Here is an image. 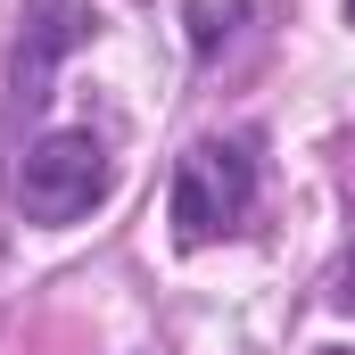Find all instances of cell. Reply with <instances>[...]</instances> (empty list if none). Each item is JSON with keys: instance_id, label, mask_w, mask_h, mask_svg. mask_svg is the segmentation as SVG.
Segmentation results:
<instances>
[{"instance_id": "2", "label": "cell", "mask_w": 355, "mask_h": 355, "mask_svg": "<svg viewBox=\"0 0 355 355\" xmlns=\"http://www.w3.org/2000/svg\"><path fill=\"white\" fill-rule=\"evenodd\" d=\"M257 207V157L248 141H190L174 166V232L198 240H223L240 215Z\"/></svg>"}, {"instance_id": "1", "label": "cell", "mask_w": 355, "mask_h": 355, "mask_svg": "<svg viewBox=\"0 0 355 355\" xmlns=\"http://www.w3.org/2000/svg\"><path fill=\"white\" fill-rule=\"evenodd\" d=\"M8 198L25 223H75L107 198V149L99 132H42L8 157Z\"/></svg>"}, {"instance_id": "3", "label": "cell", "mask_w": 355, "mask_h": 355, "mask_svg": "<svg viewBox=\"0 0 355 355\" xmlns=\"http://www.w3.org/2000/svg\"><path fill=\"white\" fill-rule=\"evenodd\" d=\"M75 42H83V17H75L67 0H25L17 58H8V116H0V132H8V157H17V132H25V116H42L50 75H58V58H67Z\"/></svg>"}, {"instance_id": "4", "label": "cell", "mask_w": 355, "mask_h": 355, "mask_svg": "<svg viewBox=\"0 0 355 355\" xmlns=\"http://www.w3.org/2000/svg\"><path fill=\"white\" fill-rule=\"evenodd\" d=\"M347 17H355V0H347Z\"/></svg>"}]
</instances>
